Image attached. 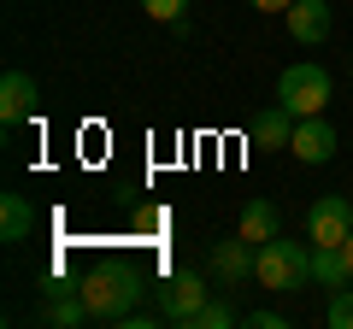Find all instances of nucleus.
Here are the masks:
<instances>
[{
    "mask_svg": "<svg viewBox=\"0 0 353 329\" xmlns=\"http://www.w3.org/2000/svg\"><path fill=\"white\" fill-rule=\"evenodd\" d=\"M77 288H83L88 317H94V323H118L124 312H136L141 294H153V288H148V282H141L130 265H101V270H88Z\"/></svg>",
    "mask_w": 353,
    "mask_h": 329,
    "instance_id": "f257e3e1",
    "label": "nucleus"
},
{
    "mask_svg": "<svg viewBox=\"0 0 353 329\" xmlns=\"http://www.w3.org/2000/svg\"><path fill=\"white\" fill-rule=\"evenodd\" d=\"M253 277H259L265 288H277V294L312 288V241H283V235H271L259 253H253Z\"/></svg>",
    "mask_w": 353,
    "mask_h": 329,
    "instance_id": "f03ea898",
    "label": "nucleus"
},
{
    "mask_svg": "<svg viewBox=\"0 0 353 329\" xmlns=\"http://www.w3.org/2000/svg\"><path fill=\"white\" fill-rule=\"evenodd\" d=\"M330 94H336V83H330V71H324V65H312V59L289 65V71L277 76V100L289 106L294 118H318L330 106Z\"/></svg>",
    "mask_w": 353,
    "mask_h": 329,
    "instance_id": "7ed1b4c3",
    "label": "nucleus"
},
{
    "mask_svg": "<svg viewBox=\"0 0 353 329\" xmlns=\"http://www.w3.org/2000/svg\"><path fill=\"white\" fill-rule=\"evenodd\" d=\"M206 300H212V288H206L201 270H165L159 288H153V306L165 312V323H189Z\"/></svg>",
    "mask_w": 353,
    "mask_h": 329,
    "instance_id": "20e7f679",
    "label": "nucleus"
},
{
    "mask_svg": "<svg viewBox=\"0 0 353 329\" xmlns=\"http://www.w3.org/2000/svg\"><path fill=\"white\" fill-rule=\"evenodd\" d=\"M347 235H353V200L347 194L312 200V212H306V241H312V247H341Z\"/></svg>",
    "mask_w": 353,
    "mask_h": 329,
    "instance_id": "39448f33",
    "label": "nucleus"
},
{
    "mask_svg": "<svg viewBox=\"0 0 353 329\" xmlns=\"http://www.w3.org/2000/svg\"><path fill=\"white\" fill-rule=\"evenodd\" d=\"M336 147H341V141H336V124H330L324 112L294 124V141H289L294 159H306V164H330V159H336Z\"/></svg>",
    "mask_w": 353,
    "mask_h": 329,
    "instance_id": "423d86ee",
    "label": "nucleus"
},
{
    "mask_svg": "<svg viewBox=\"0 0 353 329\" xmlns=\"http://www.w3.org/2000/svg\"><path fill=\"white\" fill-rule=\"evenodd\" d=\"M253 253H259V247H253L248 235L212 241V247H206V270H212L218 282H241V277H253Z\"/></svg>",
    "mask_w": 353,
    "mask_h": 329,
    "instance_id": "0eeeda50",
    "label": "nucleus"
},
{
    "mask_svg": "<svg viewBox=\"0 0 353 329\" xmlns=\"http://www.w3.org/2000/svg\"><path fill=\"white\" fill-rule=\"evenodd\" d=\"M36 100H41V89H36V76H30V71H6V76H0V124H24V118H36Z\"/></svg>",
    "mask_w": 353,
    "mask_h": 329,
    "instance_id": "6e6552de",
    "label": "nucleus"
},
{
    "mask_svg": "<svg viewBox=\"0 0 353 329\" xmlns=\"http://www.w3.org/2000/svg\"><path fill=\"white\" fill-rule=\"evenodd\" d=\"M283 18H289V36L301 41V47H318V41H330V6H324V0H294Z\"/></svg>",
    "mask_w": 353,
    "mask_h": 329,
    "instance_id": "1a4fd4ad",
    "label": "nucleus"
},
{
    "mask_svg": "<svg viewBox=\"0 0 353 329\" xmlns=\"http://www.w3.org/2000/svg\"><path fill=\"white\" fill-rule=\"evenodd\" d=\"M294 124H301V118H294L283 100H271L259 118H253L248 141H253V147H289V141H294Z\"/></svg>",
    "mask_w": 353,
    "mask_h": 329,
    "instance_id": "9d476101",
    "label": "nucleus"
},
{
    "mask_svg": "<svg viewBox=\"0 0 353 329\" xmlns=\"http://www.w3.org/2000/svg\"><path fill=\"white\" fill-rule=\"evenodd\" d=\"M236 235H248L253 247H265L271 235H283V212L271 200H248V206H241V217H236Z\"/></svg>",
    "mask_w": 353,
    "mask_h": 329,
    "instance_id": "9b49d317",
    "label": "nucleus"
},
{
    "mask_svg": "<svg viewBox=\"0 0 353 329\" xmlns=\"http://www.w3.org/2000/svg\"><path fill=\"white\" fill-rule=\"evenodd\" d=\"M36 323H48V329H77V323H88V300H83V288H77V294H53V300L36 312Z\"/></svg>",
    "mask_w": 353,
    "mask_h": 329,
    "instance_id": "f8f14e48",
    "label": "nucleus"
},
{
    "mask_svg": "<svg viewBox=\"0 0 353 329\" xmlns=\"http://www.w3.org/2000/svg\"><path fill=\"white\" fill-rule=\"evenodd\" d=\"M36 229V212H30L24 194H0V241H24Z\"/></svg>",
    "mask_w": 353,
    "mask_h": 329,
    "instance_id": "ddd939ff",
    "label": "nucleus"
},
{
    "mask_svg": "<svg viewBox=\"0 0 353 329\" xmlns=\"http://www.w3.org/2000/svg\"><path fill=\"white\" fill-rule=\"evenodd\" d=\"M312 282L318 288H347V253L341 247H312Z\"/></svg>",
    "mask_w": 353,
    "mask_h": 329,
    "instance_id": "4468645a",
    "label": "nucleus"
},
{
    "mask_svg": "<svg viewBox=\"0 0 353 329\" xmlns=\"http://www.w3.org/2000/svg\"><path fill=\"white\" fill-rule=\"evenodd\" d=\"M230 323H236V306H230V300H206L183 329H230Z\"/></svg>",
    "mask_w": 353,
    "mask_h": 329,
    "instance_id": "2eb2a0df",
    "label": "nucleus"
},
{
    "mask_svg": "<svg viewBox=\"0 0 353 329\" xmlns=\"http://www.w3.org/2000/svg\"><path fill=\"white\" fill-rule=\"evenodd\" d=\"M324 323H330V329H353V282H347V288H330Z\"/></svg>",
    "mask_w": 353,
    "mask_h": 329,
    "instance_id": "dca6fc26",
    "label": "nucleus"
},
{
    "mask_svg": "<svg viewBox=\"0 0 353 329\" xmlns=\"http://www.w3.org/2000/svg\"><path fill=\"white\" fill-rule=\"evenodd\" d=\"M141 12L159 18V24H183L189 18V0H141Z\"/></svg>",
    "mask_w": 353,
    "mask_h": 329,
    "instance_id": "f3484780",
    "label": "nucleus"
},
{
    "mask_svg": "<svg viewBox=\"0 0 353 329\" xmlns=\"http://www.w3.org/2000/svg\"><path fill=\"white\" fill-rule=\"evenodd\" d=\"M248 323H253V329H289V317L265 306V312H248Z\"/></svg>",
    "mask_w": 353,
    "mask_h": 329,
    "instance_id": "a211bd4d",
    "label": "nucleus"
},
{
    "mask_svg": "<svg viewBox=\"0 0 353 329\" xmlns=\"http://www.w3.org/2000/svg\"><path fill=\"white\" fill-rule=\"evenodd\" d=\"M248 6H259V12H289L294 0H248Z\"/></svg>",
    "mask_w": 353,
    "mask_h": 329,
    "instance_id": "6ab92c4d",
    "label": "nucleus"
},
{
    "mask_svg": "<svg viewBox=\"0 0 353 329\" xmlns=\"http://www.w3.org/2000/svg\"><path fill=\"white\" fill-rule=\"evenodd\" d=\"M341 253H347V277H353V235H347V241H341Z\"/></svg>",
    "mask_w": 353,
    "mask_h": 329,
    "instance_id": "aec40b11",
    "label": "nucleus"
}]
</instances>
